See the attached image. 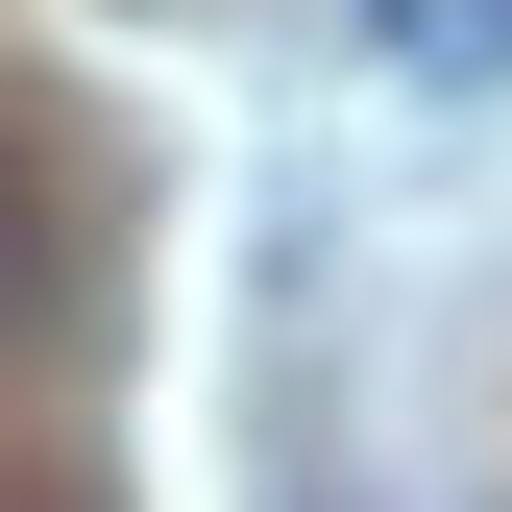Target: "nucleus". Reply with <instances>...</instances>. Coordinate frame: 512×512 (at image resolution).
Segmentation results:
<instances>
[{"mask_svg":"<svg viewBox=\"0 0 512 512\" xmlns=\"http://www.w3.org/2000/svg\"><path fill=\"white\" fill-rule=\"evenodd\" d=\"M391 25V74H512V0H366Z\"/></svg>","mask_w":512,"mask_h":512,"instance_id":"f03ea898","label":"nucleus"},{"mask_svg":"<svg viewBox=\"0 0 512 512\" xmlns=\"http://www.w3.org/2000/svg\"><path fill=\"white\" fill-rule=\"evenodd\" d=\"M74 317V196H49V147L0 122V342H49Z\"/></svg>","mask_w":512,"mask_h":512,"instance_id":"f257e3e1","label":"nucleus"}]
</instances>
